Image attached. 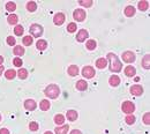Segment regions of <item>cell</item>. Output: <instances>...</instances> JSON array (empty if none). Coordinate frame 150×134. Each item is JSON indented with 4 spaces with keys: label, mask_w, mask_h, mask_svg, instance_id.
Here are the masks:
<instances>
[{
    "label": "cell",
    "mask_w": 150,
    "mask_h": 134,
    "mask_svg": "<svg viewBox=\"0 0 150 134\" xmlns=\"http://www.w3.org/2000/svg\"><path fill=\"white\" fill-rule=\"evenodd\" d=\"M107 59L110 61V71H112L114 73H118V72L121 71L123 64L120 63L119 58L114 55V53H107Z\"/></svg>",
    "instance_id": "6da1fadb"
},
{
    "label": "cell",
    "mask_w": 150,
    "mask_h": 134,
    "mask_svg": "<svg viewBox=\"0 0 150 134\" xmlns=\"http://www.w3.org/2000/svg\"><path fill=\"white\" fill-rule=\"evenodd\" d=\"M60 94V89L57 85H49L45 89V95L46 97L49 98H52V99H55Z\"/></svg>",
    "instance_id": "7a4b0ae2"
},
{
    "label": "cell",
    "mask_w": 150,
    "mask_h": 134,
    "mask_svg": "<svg viewBox=\"0 0 150 134\" xmlns=\"http://www.w3.org/2000/svg\"><path fill=\"white\" fill-rule=\"evenodd\" d=\"M30 33H31V35L34 37H41L43 35V27L41 24L35 23L30 27Z\"/></svg>",
    "instance_id": "3957f363"
},
{
    "label": "cell",
    "mask_w": 150,
    "mask_h": 134,
    "mask_svg": "<svg viewBox=\"0 0 150 134\" xmlns=\"http://www.w3.org/2000/svg\"><path fill=\"white\" fill-rule=\"evenodd\" d=\"M121 109H123V111H124L125 113H127V115H132V113L134 112V110H135V105H134L132 102L126 101V102L123 103Z\"/></svg>",
    "instance_id": "277c9868"
},
{
    "label": "cell",
    "mask_w": 150,
    "mask_h": 134,
    "mask_svg": "<svg viewBox=\"0 0 150 134\" xmlns=\"http://www.w3.org/2000/svg\"><path fill=\"white\" fill-rule=\"evenodd\" d=\"M82 75L85 79H91V77L95 76V69L91 66H85L82 71Z\"/></svg>",
    "instance_id": "5b68a950"
},
{
    "label": "cell",
    "mask_w": 150,
    "mask_h": 134,
    "mask_svg": "<svg viewBox=\"0 0 150 134\" xmlns=\"http://www.w3.org/2000/svg\"><path fill=\"white\" fill-rule=\"evenodd\" d=\"M85 16H87V13L83 11V9H75L74 11V13H73V17L76 20V21H79V22H82L84 19H85Z\"/></svg>",
    "instance_id": "8992f818"
},
{
    "label": "cell",
    "mask_w": 150,
    "mask_h": 134,
    "mask_svg": "<svg viewBox=\"0 0 150 134\" xmlns=\"http://www.w3.org/2000/svg\"><path fill=\"white\" fill-rule=\"evenodd\" d=\"M123 60L125 63H134L135 61V55L132 51H126L123 53Z\"/></svg>",
    "instance_id": "52a82bcc"
},
{
    "label": "cell",
    "mask_w": 150,
    "mask_h": 134,
    "mask_svg": "<svg viewBox=\"0 0 150 134\" xmlns=\"http://www.w3.org/2000/svg\"><path fill=\"white\" fill-rule=\"evenodd\" d=\"M65 19H66V16H65L64 13H58V14L54 15L53 22H54V24H57V25H61V24L65 22Z\"/></svg>",
    "instance_id": "ba28073f"
},
{
    "label": "cell",
    "mask_w": 150,
    "mask_h": 134,
    "mask_svg": "<svg viewBox=\"0 0 150 134\" xmlns=\"http://www.w3.org/2000/svg\"><path fill=\"white\" fill-rule=\"evenodd\" d=\"M131 94L134 96H141L143 94V88L139 85H134L131 87Z\"/></svg>",
    "instance_id": "9c48e42d"
},
{
    "label": "cell",
    "mask_w": 150,
    "mask_h": 134,
    "mask_svg": "<svg viewBox=\"0 0 150 134\" xmlns=\"http://www.w3.org/2000/svg\"><path fill=\"white\" fill-rule=\"evenodd\" d=\"M88 36H89L88 31H87L85 29H81V30L77 33V35H76V41H77V42H84V41L88 38Z\"/></svg>",
    "instance_id": "30bf717a"
},
{
    "label": "cell",
    "mask_w": 150,
    "mask_h": 134,
    "mask_svg": "<svg viewBox=\"0 0 150 134\" xmlns=\"http://www.w3.org/2000/svg\"><path fill=\"white\" fill-rule=\"evenodd\" d=\"M36 106H37V105H36V102L33 101V99H27V101L24 102V108H25L27 110H29V111L35 110Z\"/></svg>",
    "instance_id": "8fae6325"
},
{
    "label": "cell",
    "mask_w": 150,
    "mask_h": 134,
    "mask_svg": "<svg viewBox=\"0 0 150 134\" xmlns=\"http://www.w3.org/2000/svg\"><path fill=\"white\" fill-rule=\"evenodd\" d=\"M66 117L69 121H75L77 119V112L75 110H68L66 113Z\"/></svg>",
    "instance_id": "7c38bea8"
},
{
    "label": "cell",
    "mask_w": 150,
    "mask_h": 134,
    "mask_svg": "<svg viewBox=\"0 0 150 134\" xmlns=\"http://www.w3.org/2000/svg\"><path fill=\"white\" fill-rule=\"evenodd\" d=\"M109 83L112 86V87H117L120 85V77L118 75H112L109 80Z\"/></svg>",
    "instance_id": "4fadbf2b"
},
{
    "label": "cell",
    "mask_w": 150,
    "mask_h": 134,
    "mask_svg": "<svg viewBox=\"0 0 150 134\" xmlns=\"http://www.w3.org/2000/svg\"><path fill=\"white\" fill-rule=\"evenodd\" d=\"M76 88H77V90L83 91L88 88V83L84 81V80H79V81L76 82Z\"/></svg>",
    "instance_id": "5bb4252c"
},
{
    "label": "cell",
    "mask_w": 150,
    "mask_h": 134,
    "mask_svg": "<svg viewBox=\"0 0 150 134\" xmlns=\"http://www.w3.org/2000/svg\"><path fill=\"white\" fill-rule=\"evenodd\" d=\"M106 65H107V60H106L105 58H99V59H97V61H96V66H97V68L103 69V68L106 67Z\"/></svg>",
    "instance_id": "9a60e30c"
},
{
    "label": "cell",
    "mask_w": 150,
    "mask_h": 134,
    "mask_svg": "<svg viewBox=\"0 0 150 134\" xmlns=\"http://www.w3.org/2000/svg\"><path fill=\"white\" fill-rule=\"evenodd\" d=\"M67 71H68V74H69L71 76H76V75L79 74V67L75 66V65H71Z\"/></svg>",
    "instance_id": "2e32d148"
},
{
    "label": "cell",
    "mask_w": 150,
    "mask_h": 134,
    "mask_svg": "<svg viewBox=\"0 0 150 134\" xmlns=\"http://www.w3.org/2000/svg\"><path fill=\"white\" fill-rule=\"evenodd\" d=\"M68 129H69L68 125H64L61 127H57L55 128V134H67Z\"/></svg>",
    "instance_id": "e0dca14e"
},
{
    "label": "cell",
    "mask_w": 150,
    "mask_h": 134,
    "mask_svg": "<svg viewBox=\"0 0 150 134\" xmlns=\"http://www.w3.org/2000/svg\"><path fill=\"white\" fill-rule=\"evenodd\" d=\"M150 56L149 55H145L144 57H143V59H142V66H143V68L144 69H149L150 68Z\"/></svg>",
    "instance_id": "ac0fdd59"
},
{
    "label": "cell",
    "mask_w": 150,
    "mask_h": 134,
    "mask_svg": "<svg viewBox=\"0 0 150 134\" xmlns=\"http://www.w3.org/2000/svg\"><path fill=\"white\" fill-rule=\"evenodd\" d=\"M135 73H136V69H135L133 66H127V67L125 68V74H126V76L132 77V76L135 75Z\"/></svg>",
    "instance_id": "d6986e66"
},
{
    "label": "cell",
    "mask_w": 150,
    "mask_h": 134,
    "mask_svg": "<svg viewBox=\"0 0 150 134\" xmlns=\"http://www.w3.org/2000/svg\"><path fill=\"white\" fill-rule=\"evenodd\" d=\"M134 14H135V8H134L133 6H127V7L125 8V15H126V16L131 17V16H133Z\"/></svg>",
    "instance_id": "ffe728a7"
},
{
    "label": "cell",
    "mask_w": 150,
    "mask_h": 134,
    "mask_svg": "<svg viewBox=\"0 0 150 134\" xmlns=\"http://www.w3.org/2000/svg\"><path fill=\"white\" fill-rule=\"evenodd\" d=\"M46 46H47V43H46V41H44V39H39V41L37 42V44H36V47H37L38 50H41V51L45 50Z\"/></svg>",
    "instance_id": "44dd1931"
},
{
    "label": "cell",
    "mask_w": 150,
    "mask_h": 134,
    "mask_svg": "<svg viewBox=\"0 0 150 134\" xmlns=\"http://www.w3.org/2000/svg\"><path fill=\"white\" fill-rule=\"evenodd\" d=\"M54 123H55L57 125H63V124L65 123V116H63V115H57V116L54 117Z\"/></svg>",
    "instance_id": "7402d4cb"
},
{
    "label": "cell",
    "mask_w": 150,
    "mask_h": 134,
    "mask_svg": "<svg viewBox=\"0 0 150 134\" xmlns=\"http://www.w3.org/2000/svg\"><path fill=\"white\" fill-rule=\"evenodd\" d=\"M27 9H28L29 12H35V11L37 9V4H36L35 1H29V3L27 4Z\"/></svg>",
    "instance_id": "603a6c76"
},
{
    "label": "cell",
    "mask_w": 150,
    "mask_h": 134,
    "mask_svg": "<svg viewBox=\"0 0 150 134\" xmlns=\"http://www.w3.org/2000/svg\"><path fill=\"white\" fill-rule=\"evenodd\" d=\"M13 52H14V55L15 56H23L24 55V49L22 47V46H15L14 47V50H13Z\"/></svg>",
    "instance_id": "cb8c5ba5"
},
{
    "label": "cell",
    "mask_w": 150,
    "mask_h": 134,
    "mask_svg": "<svg viewBox=\"0 0 150 134\" xmlns=\"http://www.w3.org/2000/svg\"><path fill=\"white\" fill-rule=\"evenodd\" d=\"M39 106H41V110L46 111V110H49V109H50V102H49V101H46V99H43V101L41 102Z\"/></svg>",
    "instance_id": "d4e9b609"
},
{
    "label": "cell",
    "mask_w": 150,
    "mask_h": 134,
    "mask_svg": "<svg viewBox=\"0 0 150 134\" xmlns=\"http://www.w3.org/2000/svg\"><path fill=\"white\" fill-rule=\"evenodd\" d=\"M7 21H8V23H9V24H16V23H17V21H19V17H17V15H16V14H11V15L8 16Z\"/></svg>",
    "instance_id": "484cf974"
},
{
    "label": "cell",
    "mask_w": 150,
    "mask_h": 134,
    "mask_svg": "<svg viewBox=\"0 0 150 134\" xmlns=\"http://www.w3.org/2000/svg\"><path fill=\"white\" fill-rule=\"evenodd\" d=\"M17 75H19V79L24 80V79H27V77H28V71H27L25 68H21V69H19Z\"/></svg>",
    "instance_id": "4316f807"
},
{
    "label": "cell",
    "mask_w": 150,
    "mask_h": 134,
    "mask_svg": "<svg viewBox=\"0 0 150 134\" xmlns=\"http://www.w3.org/2000/svg\"><path fill=\"white\" fill-rule=\"evenodd\" d=\"M96 45H97V44H96V41H94V39L88 41V42H87V44H85L87 49H88V50H91V51L96 49Z\"/></svg>",
    "instance_id": "83f0119b"
},
{
    "label": "cell",
    "mask_w": 150,
    "mask_h": 134,
    "mask_svg": "<svg viewBox=\"0 0 150 134\" xmlns=\"http://www.w3.org/2000/svg\"><path fill=\"white\" fill-rule=\"evenodd\" d=\"M137 7H139V9L140 11H147L148 8H149V3L148 1H139V5H137Z\"/></svg>",
    "instance_id": "f1b7e54d"
},
{
    "label": "cell",
    "mask_w": 150,
    "mask_h": 134,
    "mask_svg": "<svg viewBox=\"0 0 150 134\" xmlns=\"http://www.w3.org/2000/svg\"><path fill=\"white\" fill-rule=\"evenodd\" d=\"M15 75H16V73H15V71H13V69H8V71H6V73H5V76H6V79H8V80H13V79L15 77Z\"/></svg>",
    "instance_id": "f546056e"
},
{
    "label": "cell",
    "mask_w": 150,
    "mask_h": 134,
    "mask_svg": "<svg viewBox=\"0 0 150 134\" xmlns=\"http://www.w3.org/2000/svg\"><path fill=\"white\" fill-rule=\"evenodd\" d=\"M23 44L25 45V46H29V45H31L33 44V37L31 36H25V37H23Z\"/></svg>",
    "instance_id": "4dcf8cb0"
},
{
    "label": "cell",
    "mask_w": 150,
    "mask_h": 134,
    "mask_svg": "<svg viewBox=\"0 0 150 134\" xmlns=\"http://www.w3.org/2000/svg\"><path fill=\"white\" fill-rule=\"evenodd\" d=\"M6 9L8 11V12H14L15 9H16V5H15V3H7L6 4Z\"/></svg>",
    "instance_id": "1f68e13d"
},
{
    "label": "cell",
    "mask_w": 150,
    "mask_h": 134,
    "mask_svg": "<svg viewBox=\"0 0 150 134\" xmlns=\"http://www.w3.org/2000/svg\"><path fill=\"white\" fill-rule=\"evenodd\" d=\"M126 123L128 124V125H133L134 123H135V117L133 116V115H128V116H126Z\"/></svg>",
    "instance_id": "d6a6232c"
},
{
    "label": "cell",
    "mask_w": 150,
    "mask_h": 134,
    "mask_svg": "<svg viewBox=\"0 0 150 134\" xmlns=\"http://www.w3.org/2000/svg\"><path fill=\"white\" fill-rule=\"evenodd\" d=\"M14 33H15V35L21 36L23 34V27L22 25H16L15 28H14Z\"/></svg>",
    "instance_id": "836d02e7"
},
{
    "label": "cell",
    "mask_w": 150,
    "mask_h": 134,
    "mask_svg": "<svg viewBox=\"0 0 150 134\" xmlns=\"http://www.w3.org/2000/svg\"><path fill=\"white\" fill-rule=\"evenodd\" d=\"M67 31L68 33H75L76 31V23H69L67 25Z\"/></svg>",
    "instance_id": "e575fe53"
},
{
    "label": "cell",
    "mask_w": 150,
    "mask_h": 134,
    "mask_svg": "<svg viewBox=\"0 0 150 134\" xmlns=\"http://www.w3.org/2000/svg\"><path fill=\"white\" fill-rule=\"evenodd\" d=\"M38 127H39V126H38V124H37L36 121H31V123L29 124V129H30V131H37Z\"/></svg>",
    "instance_id": "d590c367"
},
{
    "label": "cell",
    "mask_w": 150,
    "mask_h": 134,
    "mask_svg": "<svg viewBox=\"0 0 150 134\" xmlns=\"http://www.w3.org/2000/svg\"><path fill=\"white\" fill-rule=\"evenodd\" d=\"M79 4L82 5V6H84V7H90L94 3L91 1V0H84V1H79Z\"/></svg>",
    "instance_id": "8d00e7d4"
},
{
    "label": "cell",
    "mask_w": 150,
    "mask_h": 134,
    "mask_svg": "<svg viewBox=\"0 0 150 134\" xmlns=\"http://www.w3.org/2000/svg\"><path fill=\"white\" fill-rule=\"evenodd\" d=\"M22 60L19 58V57H16V58H14V60H13V64H14V66H16V67H21L22 66Z\"/></svg>",
    "instance_id": "74e56055"
},
{
    "label": "cell",
    "mask_w": 150,
    "mask_h": 134,
    "mask_svg": "<svg viewBox=\"0 0 150 134\" xmlns=\"http://www.w3.org/2000/svg\"><path fill=\"white\" fill-rule=\"evenodd\" d=\"M143 123H144L145 125H149V124H150V113H149V112L144 113V116H143Z\"/></svg>",
    "instance_id": "f35d334b"
},
{
    "label": "cell",
    "mask_w": 150,
    "mask_h": 134,
    "mask_svg": "<svg viewBox=\"0 0 150 134\" xmlns=\"http://www.w3.org/2000/svg\"><path fill=\"white\" fill-rule=\"evenodd\" d=\"M7 44L8 45H15V38L12 37V36L7 37Z\"/></svg>",
    "instance_id": "ab89813d"
},
{
    "label": "cell",
    "mask_w": 150,
    "mask_h": 134,
    "mask_svg": "<svg viewBox=\"0 0 150 134\" xmlns=\"http://www.w3.org/2000/svg\"><path fill=\"white\" fill-rule=\"evenodd\" d=\"M0 134H9V131L7 128H1L0 129Z\"/></svg>",
    "instance_id": "60d3db41"
},
{
    "label": "cell",
    "mask_w": 150,
    "mask_h": 134,
    "mask_svg": "<svg viewBox=\"0 0 150 134\" xmlns=\"http://www.w3.org/2000/svg\"><path fill=\"white\" fill-rule=\"evenodd\" d=\"M71 134H82V133H81V131H79V129H73V131L71 132Z\"/></svg>",
    "instance_id": "b9f144b4"
},
{
    "label": "cell",
    "mask_w": 150,
    "mask_h": 134,
    "mask_svg": "<svg viewBox=\"0 0 150 134\" xmlns=\"http://www.w3.org/2000/svg\"><path fill=\"white\" fill-rule=\"evenodd\" d=\"M4 69H5V68H4V67H3L1 65H0V75H1V74H3V72H4Z\"/></svg>",
    "instance_id": "7bdbcfd3"
},
{
    "label": "cell",
    "mask_w": 150,
    "mask_h": 134,
    "mask_svg": "<svg viewBox=\"0 0 150 134\" xmlns=\"http://www.w3.org/2000/svg\"><path fill=\"white\" fill-rule=\"evenodd\" d=\"M3 63H4V58H3V57H0V65H1Z\"/></svg>",
    "instance_id": "ee69618b"
},
{
    "label": "cell",
    "mask_w": 150,
    "mask_h": 134,
    "mask_svg": "<svg viewBox=\"0 0 150 134\" xmlns=\"http://www.w3.org/2000/svg\"><path fill=\"white\" fill-rule=\"evenodd\" d=\"M134 80H135V81H136V82H139V81H140V77H139V76H136V77H135Z\"/></svg>",
    "instance_id": "f6af8a7d"
},
{
    "label": "cell",
    "mask_w": 150,
    "mask_h": 134,
    "mask_svg": "<svg viewBox=\"0 0 150 134\" xmlns=\"http://www.w3.org/2000/svg\"><path fill=\"white\" fill-rule=\"evenodd\" d=\"M44 134H53V133H52V132H50V131H47V132H45Z\"/></svg>",
    "instance_id": "bcb514c9"
},
{
    "label": "cell",
    "mask_w": 150,
    "mask_h": 134,
    "mask_svg": "<svg viewBox=\"0 0 150 134\" xmlns=\"http://www.w3.org/2000/svg\"><path fill=\"white\" fill-rule=\"evenodd\" d=\"M0 120H1V116H0Z\"/></svg>",
    "instance_id": "7dc6e473"
}]
</instances>
